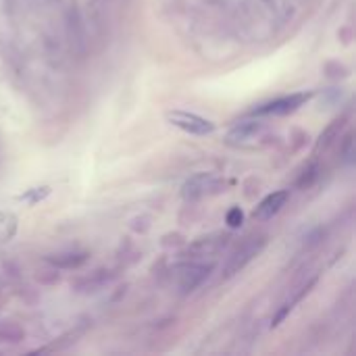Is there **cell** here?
Returning a JSON list of instances; mask_svg holds the SVG:
<instances>
[{
	"instance_id": "6da1fadb",
	"label": "cell",
	"mask_w": 356,
	"mask_h": 356,
	"mask_svg": "<svg viewBox=\"0 0 356 356\" xmlns=\"http://www.w3.org/2000/svg\"><path fill=\"white\" fill-rule=\"evenodd\" d=\"M267 240L263 236H252V238H246L232 254L229 259L225 261V267H223V277H234L236 273H240L254 257L261 254V250L265 248Z\"/></svg>"
},
{
	"instance_id": "7a4b0ae2",
	"label": "cell",
	"mask_w": 356,
	"mask_h": 356,
	"mask_svg": "<svg viewBox=\"0 0 356 356\" xmlns=\"http://www.w3.org/2000/svg\"><path fill=\"white\" fill-rule=\"evenodd\" d=\"M213 271V265L211 263H198V261H190V263H184V265H177L175 267V280L181 288L184 294H190L194 292L196 288H200L209 275Z\"/></svg>"
},
{
	"instance_id": "3957f363",
	"label": "cell",
	"mask_w": 356,
	"mask_h": 356,
	"mask_svg": "<svg viewBox=\"0 0 356 356\" xmlns=\"http://www.w3.org/2000/svg\"><path fill=\"white\" fill-rule=\"evenodd\" d=\"M167 121L173 127H177V129H181V131H186L190 136H200L202 138V136H211L215 131L213 121H209V119H204V117H200L196 113H190V111H169Z\"/></svg>"
},
{
	"instance_id": "277c9868",
	"label": "cell",
	"mask_w": 356,
	"mask_h": 356,
	"mask_svg": "<svg viewBox=\"0 0 356 356\" xmlns=\"http://www.w3.org/2000/svg\"><path fill=\"white\" fill-rule=\"evenodd\" d=\"M313 92H296V94H290V96H282V98H275L267 104H261L254 115H267V117H284V115H290L294 111H298L300 106H305L309 100H311Z\"/></svg>"
},
{
	"instance_id": "5b68a950",
	"label": "cell",
	"mask_w": 356,
	"mask_h": 356,
	"mask_svg": "<svg viewBox=\"0 0 356 356\" xmlns=\"http://www.w3.org/2000/svg\"><path fill=\"white\" fill-rule=\"evenodd\" d=\"M267 134V125L263 121L250 119V121H242L238 125H234L227 131V144L232 146H254L259 140H263Z\"/></svg>"
},
{
	"instance_id": "8992f818",
	"label": "cell",
	"mask_w": 356,
	"mask_h": 356,
	"mask_svg": "<svg viewBox=\"0 0 356 356\" xmlns=\"http://www.w3.org/2000/svg\"><path fill=\"white\" fill-rule=\"evenodd\" d=\"M221 188V179L211 175V173H198L194 177H190L184 188H181V194L186 200H200L213 192H219Z\"/></svg>"
},
{
	"instance_id": "52a82bcc",
	"label": "cell",
	"mask_w": 356,
	"mask_h": 356,
	"mask_svg": "<svg viewBox=\"0 0 356 356\" xmlns=\"http://www.w3.org/2000/svg\"><path fill=\"white\" fill-rule=\"evenodd\" d=\"M227 240H229V236H221V234H213V236L200 238L198 242H194L188 248V257H192V259L213 257V254H217V252H221L225 248Z\"/></svg>"
},
{
	"instance_id": "ba28073f",
	"label": "cell",
	"mask_w": 356,
	"mask_h": 356,
	"mask_svg": "<svg viewBox=\"0 0 356 356\" xmlns=\"http://www.w3.org/2000/svg\"><path fill=\"white\" fill-rule=\"evenodd\" d=\"M288 200H290V190H280V192L269 194V196L254 209V219H259V221L273 219V217L286 207Z\"/></svg>"
},
{
	"instance_id": "9c48e42d",
	"label": "cell",
	"mask_w": 356,
	"mask_h": 356,
	"mask_svg": "<svg viewBox=\"0 0 356 356\" xmlns=\"http://www.w3.org/2000/svg\"><path fill=\"white\" fill-rule=\"evenodd\" d=\"M67 33L71 40V46H75L77 50L86 48V31H83V21L77 8H69L67 13Z\"/></svg>"
},
{
	"instance_id": "30bf717a",
	"label": "cell",
	"mask_w": 356,
	"mask_h": 356,
	"mask_svg": "<svg viewBox=\"0 0 356 356\" xmlns=\"http://www.w3.org/2000/svg\"><path fill=\"white\" fill-rule=\"evenodd\" d=\"M88 254L86 252H60L48 257V263L54 265L56 269H77L86 263Z\"/></svg>"
},
{
	"instance_id": "8fae6325",
	"label": "cell",
	"mask_w": 356,
	"mask_h": 356,
	"mask_svg": "<svg viewBox=\"0 0 356 356\" xmlns=\"http://www.w3.org/2000/svg\"><path fill=\"white\" fill-rule=\"evenodd\" d=\"M111 282V275H106L104 271H96L92 275H88L86 280L77 282V290L79 292H98L100 288H104Z\"/></svg>"
},
{
	"instance_id": "7c38bea8",
	"label": "cell",
	"mask_w": 356,
	"mask_h": 356,
	"mask_svg": "<svg viewBox=\"0 0 356 356\" xmlns=\"http://www.w3.org/2000/svg\"><path fill=\"white\" fill-rule=\"evenodd\" d=\"M23 340V330L10 321L0 319V342H8V344H17Z\"/></svg>"
},
{
	"instance_id": "4fadbf2b",
	"label": "cell",
	"mask_w": 356,
	"mask_h": 356,
	"mask_svg": "<svg viewBox=\"0 0 356 356\" xmlns=\"http://www.w3.org/2000/svg\"><path fill=\"white\" fill-rule=\"evenodd\" d=\"M17 232V217L10 213H0V242H8Z\"/></svg>"
},
{
	"instance_id": "5bb4252c",
	"label": "cell",
	"mask_w": 356,
	"mask_h": 356,
	"mask_svg": "<svg viewBox=\"0 0 356 356\" xmlns=\"http://www.w3.org/2000/svg\"><path fill=\"white\" fill-rule=\"evenodd\" d=\"M342 127H344V119H340V121H334L323 134H321V138H319V144H317V150H321V148H327L334 140H338L340 138V131H342Z\"/></svg>"
},
{
	"instance_id": "9a60e30c",
	"label": "cell",
	"mask_w": 356,
	"mask_h": 356,
	"mask_svg": "<svg viewBox=\"0 0 356 356\" xmlns=\"http://www.w3.org/2000/svg\"><path fill=\"white\" fill-rule=\"evenodd\" d=\"M317 177H319V167H317V165H311V167L305 171V175L298 179V186H300V188H309Z\"/></svg>"
},
{
	"instance_id": "2e32d148",
	"label": "cell",
	"mask_w": 356,
	"mask_h": 356,
	"mask_svg": "<svg viewBox=\"0 0 356 356\" xmlns=\"http://www.w3.org/2000/svg\"><path fill=\"white\" fill-rule=\"evenodd\" d=\"M225 221H227V225L232 227V229H236V227H240L242 223H244V213H242V209H238V207H234L229 213H227V217H225Z\"/></svg>"
}]
</instances>
